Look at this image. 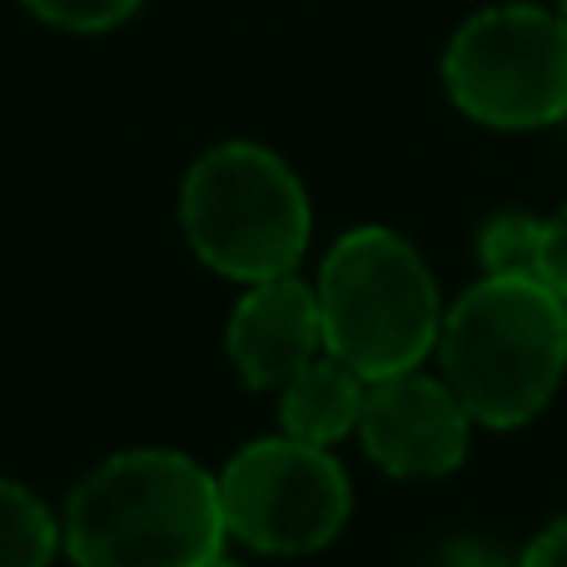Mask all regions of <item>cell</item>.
<instances>
[{
	"label": "cell",
	"instance_id": "cell-1",
	"mask_svg": "<svg viewBox=\"0 0 567 567\" xmlns=\"http://www.w3.org/2000/svg\"><path fill=\"white\" fill-rule=\"evenodd\" d=\"M225 538L219 478L175 449L105 458L70 493L60 523L75 567H205Z\"/></svg>",
	"mask_w": 567,
	"mask_h": 567
},
{
	"label": "cell",
	"instance_id": "cell-2",
	"mask_svg": "<svg viewBox=\"0 0 567 567\" xmlns=\"http://www.w3.org/2000/svg\"><path fill=\"white\" fill-rule=\"evenodd\" d=\"M433 353L478 429H523L567 379V299L533 275H483L443 309Z\"/></svg>",
	"mask_w": 567,
	"mask_h": 567
},
{
	"label": "cell",
	"instance_id": "cell-3",
	"mask_svg": "<svg viewBox=\"0 0 567 567\" xmlns=\"http://www.w3.org/2000/svg\"><path fill=\"white\" fill-rule=\"evenodd\" d=\"M323 353L349 363L363 383L423 369L439 349L443 293L429 259L383 225H359L333 239L319 279Z\"/></svg>",
	"mask_w": 567,
	"mask_h": 567
},
{
	"label": "cell",
	"instance_id": "cell-4",
	"mask_svg": "<svg viewBox=\"0 0 567 567\" xmlns=\"http://www.w3.org/2000/svg\"><path fill=\"white\" fill-rule=\"evenodd\" d=\"M179 229L215 275L265 284L293 275L309 249V189L269 145L225 140L189 165L179 185Z\"/></svg>",
	"mask_w": 567,
	"mask_h": 567
},
{
	"label": "cell",
	"instance_id": "cell-5",
	"mask_svg": "<svg viewBox=\"0 0 567 567\" xmlns=\"http://www.w3.org/2000/svg\"><path fill=\"white\" fill-rule=\"evenodd\" d=\"M449 100L488 130H543L567 120V20L543 6H488L443 50Z\"/></svg>",
	"mask_w": 567,
	"mask_h": 567
},
{
	"label": "cell",
	"instance_id": "cell-6",
	"mask_svg": "<svg viewBox=\"0 0 567 567\" xmlns=\"http://www.w3.org/2000/svg\"><path fill=\"white\" fill-rule=\"evenodd\" d=\"M215 478L225 528L245 548L275 558L329 548L353 513L343 463L319 443H299L289 433L245 443Z\"/></svg>",
	"mask_w": 567,
	"mask_h": 567
},
{
	"label": "cell",
	"instance_id": "cell-7",
	"mask_svg": "<svg viewBox=\"0 0 567 567\" xmlns=\"http://www.w3.org/2000/svg\"><path fill=\"white\" fill-rule=\"evenodd\" d=\"M478 423L443 383V373H393L363 393L359 443L389 478H449L463 468Z\"/></svg>",
	"mask_w": 567,
	"mask_h": 567
},
{
	"label": "cell",
	"instance_id": "cell-8",
	"mask_svg": "<svg viewBox=\"0 0 567 567\" xmlns=\"http://www.w3.org/2000/svg\"><path fill=\"white\" fill-rule=\"evenodd\" d=\"M225 349L249 389L279 393L293 373L309 369L323 353V319L313 284H303L299 275L249 284L245 299L229 313Z\"/></svg>",
	"mask_w": 567,
	"mask_h": 567
},
{
	"label": "cell",
	"instance_id": "cell-9",
	"mask_svg": "<svg viewBox=\"0 0 567 567\" xmlns=\"http://www.w3.org/2000/svg\"><path fill=\"white\" fill-rule=\"evenodd\" d=\"M363 393H369V383L349 363H339L333 353H319L309 369H299L279 389V423L289 439L333 449L349 433H359Z\"/></svg>",
	"mask_w": 567,
	"mask_h": 567
},
{
	"label": "cell",
	"instance_id": "cell-10",
	"mask_svg": "<svg viewBox=\"0 0 567 567\" xmlns=\"http://www.w3.org/2000/svg\"><path fill=\"white\" fill-rule=\"evenodd\" d=\"M60 553V523L30 488L0 478V567H50Z\"/></svg>",
	"mask_w": 567,
	"mask_h": 567
},
{
	"label": "cell",
	"instance_id": "cell-11",
	"mask_svg": "<svg viewBox=\"0 0 567 567\" xmlns=\"http://www.w3.org/2000/svg\"><path fill=\"white\" fill-rule=\"evenodd\" d=\"M538 239L543 219L523 209H503L478 229V265L483 275H533L538 279Z\"/></svg>",
	"mask_w": 567,
	"mask_h": 567
},
{
	"label": "cell",
	"instance_id": "cell-12",
	"mask_svg": "<svg viewBox=\"0 0 567 567\" xmlns=\"http://www.w3.org/2000/svg\"><path fill=\"white\" fill-rule=\"evenodd\" d=\"M40 25L65 30V35H105L120 30L125 20H135V10L145 0H20Z\"/></svg>",
	"mask_w": 567,
	"mask_h": 567
},
{
	"label": "cell",
	"instance_id": "cell-13",
	"mask_svg": "<svg viewBox=\"0 0 567 567\" xmlns=\"http://www.w3.org/2000/svg\"><path fill=\"white\" fill-rule=\"evenodd\" d=\"M429 567H518V558H513L503 543H493V538L458 533V538H449V543H439V548H433Z\"/></svg>",
	"mask_w": 567,
	"mask_h": 567
},
{
	"label": "cell",
	"instance_id": "cell-14",
	"mask_svg": "<svg viewBox=\"0 0 567 567\" xmlns=\"http://www.w3.org/2000/svg\"><path fill=\"white\" fill-rule=\"evenodd\" d=\"M538 279L548 284L558 299H567V205L558 215L543 219V239H538Z\"/></svg>",
	"mask_w": 567,
	"mask_h": 567
},
{
	"label": "cell",
	"instance_id": "cell-15",
	"mask_svg": "<svg viewBox=\"0 0 567 567\" xmlns=\"http://www.w3.org/2000/svg\"><path fill=\"white\" fill-rule=\"evenodd\" d=\"M518 567H567V513L553 518L548 528L518 553Z\"/></svg>",
	"mask_w": 567,
	"mask_h": 567
},
{
	"label": "cell",
	"instance_id": "cell-16",
	"mask_svg": "<svg viewBox=\"0 0 567 567\" xmlns=\"http://www.w3.org/2000/svg\"><path fill=\"white\" fill-rule=\"evenodd\" d=\"M205 567H239V563H229V558H215V563H205Z\"/></svg>",
	"mask_w": 567,
	"mask_h": 567
},
{
	"label": "cell",
	"instance_id": "cell-17",
	"mask_svg": "<svg viewBox=\"0 0 567 567\" xmlns=\"http://www.w3.org/2000/svg\"><path fill=\"white\" fill-rule=\"evenodd\" d=\"M558 16H563V20H567V0H558Z\"/></svg>",
	"mask_w": 567,
	"mask_h": 567
}]
</instances>
